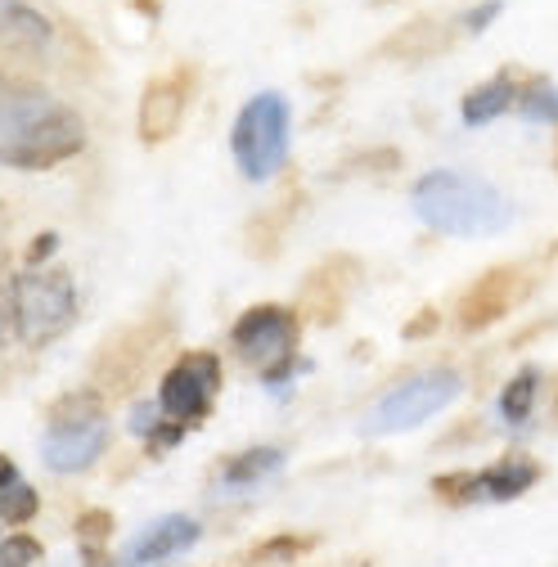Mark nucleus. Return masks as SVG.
Wrapping results in <instances>:
<instances>
[{"mask_svg":"<svg viewBox=\"0 0 558 567\" xmlns=\"http://www.w3.org/2000/svg\"><path fill=\"white\" fill-rule=\"evenodd\" d=\"M496 14H500V0H486V6H477L473 14H464V32H482Z\"/></svg>","mask_w":558,"mask_h":567,"instance_id":"23","label":"nucleus"},{"mask_svg":"<svg viewBox=\"0 0 558 567\" xmlns=\"http://www.w3.org/2000/svg\"><path fill=\"white\" fill-rule=\"evenodd\" d=\"M293 150V109L279 91H257L230 126V154L235 167L244 172V181L266 185L285 172Z\"/></svg>","mask_w":558,"mask_h":567,"instance_id":"3","label":"nucleus"},{"mask_svg":"<svg viewBox=\"0 0 558 567\" xmlns=\"http://www.w3.org/2000/svg\"><path fill=\"white\" fill-rule=\"evenodd\" d=\"M19 477H23V473H19V464H14L10 455H0V491H6L10 482H19Z\"/></svg>","mask_w":558,"mask_h":567,"instance_id":"25","label":"nucleus"},{"mask_svg":"<svg viewBox=\"0 0 558 567\" xmlns=\"http://www.w3.org/2000/svg\"><path fill=\"white\" fill-rule=\"evenodd\" d=\"M311 549L307 536H275V540H261L257 549H248L239 563L244 567H261V563H279V558H302Z\"/></svg>","mask_w":558,"mask_h":567,"instance_id":"19","label":"nucleus"},{"mask_svg":"<svg viewBox=\"0 0 558 567\" xmlns=\"http://www.w3.org/2000/svg\"><path fill=\"white\" fill-rule=\"evenodd\" d=\"M10 6H19V0H0V14H6V10H10Z\"/></svg>","mask_w":558,"mask_h":567,"instance_id":"27","label":"nucleus"},{"mask_svg":"<svg viewBox=\"0 0 558 567\" xmlns=\"http://www.w3.org/2000/svg\"><path fill=\"white\" fill-rule=\"evenodd\" d=\"M518 95H523V82L514 73H496V78H486L482 86H473L459 100V117H464V126H486V122L514 113Z\"/></svg>","mask_w":558,"mask_h":567,"instance_id":"14","label":"nucleus"},{"mask_svg":"<svg viewBox=\"0 0 558 567\" xmlns=\"http://www.w3.org/2000/svg\"><path fill=\"white\" fill-rule=\"evenodd\" d=\"M108 532H113V518L108 514H86L82 523H78V536H82V554H86V563H95L100 567V549H104V540H108Z\"/></svg>","mask_w":558,"mask_h":567,"instance_id":"20","label":"nucleus"},{"mask_svg":"<svg viewBox=\"0 0 558 567\" xmlns=\"http://www.w3.org/2000/svg\"><path fill=\"white\" fill-rule=\"evenodd\" d=\"M54 248H59V235H41V239L28 248V266H45Z\"/></svg>","mask_w":558,"mask_h":567,"instance_id":"24","label":"nucleus"},{"mask_svg":"<svg viewBox=\"0 0 558 567\" xmlns=\"http://www.w3.org/2000/svg\"><path fill=\"white\" fill-rule=\"evenodd\" d=\"M285 446H248V451H239L235 460H226L221 464V482L226 486H257V482H266V477H275L279 468H285Z\"/></svg>","mask_w":558,"mask_h":567,"instance_id":"15","label":"nucleus"},{"mask_svg":"<svg viewBox=\"0 0 558 567\" xmlns=\"http://www.w3.org/2000/svg\"><path fill=\"white\" fill-rule=\"evenodd\" d=\"M198 536H203L198 518H189V514H167V518L149 523L145 532H140V536L131 540L126 558H131L135 567H154V563H167V558H176V554L194 549V545H198Z\"/></svg>","mask_w":558,"mask_h":567,"instance_id":"12","label":"nucleus"},{"mask_svg":"<svg viewBox=\"0 0 558 567\" xmlns=\"http://www.w3.org/2000/svg\"><path fill=\"white\" fill-rule=\"evenodd\" d=\"M108 410L100 401V392H68L50 405L45 419V437H41V460L50 473H86L91 464H100V455L108 451Z\"/></svg>","mask_w":558,"mask_h":567,"instance_id":"4","label":"nucleus"},{"mask_svg":"<svg viewBox=\"0 0 558 567\" xmlns=\"http://www.w3.org/2000/svg\"><path fill=\"white\" fill-rule=\"evenodd\" d=\"M41 558V545L32 536H6L0 540V567H32Z\"/></svg>","mask_w":558,"mask_h":567,"instance_id":"21","label":"nucleus"},{"mask_svg":"<svg viewBox=\"0 0 558 567\" xmlns=\"http://www.w3.org/2000/svg\"><path fill=\"white\" fill-rule=\"evenodd\" d=\"M86 150V122L41 86L0 82V167L54 172Z\"/></svg>","mask_w":558,"mask_h":567,"instance_id":"1","label":"nucleus"},{"mask_svg":"<svg viewBox=\"0 0 558 567\" xmlns=\"http://www.w3.org/2000/svg\"><path fill=\"white\" fill-rule=\"evenodd\" d=\"M531 289V275L523 266H496V270H486L482 279H473L459 307H455V320L464 333H482V329H492L500 324Z\"/></svg>","mask_w":558,"mask_h":567,"instance_id":"10","label":"nucleus"},{"mask_svg":"<svg viewBox=\"0 0 558 567\" xmlns=\"http://www.w3.org/2000/svg\"><path fill=\"white\" fill-rule=\"evenodd\" d=\"M6 235H10V217H6V203H0V266H6Z\"/></svg>","mask_w":558,"mask_h":567,"instance_id":"26","label":"nucleus"},{"mask_svg":"<svg viewBox=\"0 0 558 567\" xmlns=\"http://www.w3.org/2000/svg\"><path fill=\"white\" fill-rule=\"evenodd\" d=\"M356 284V261L352 257H333L324 261L307 284H302V298L311 307L316 320H333L342 307H347V293H352Z\"/></svg>","mask_w":558,"mask_h":567,"instance_id":"13","label":"nucleus"},{"mask_svg":"<svg viewBox=\"0 0 558 567\" xmlns=\"http://www.w3.org/2000/svg\"><path fill=\"white\" fill-rule=\"evenodd\" d=\"M518 113H523L527 122L558 126V86H549L545 78H536L531 86H523V95H518Z\"/></svg>","mask_w":558,"mask_h":567,"instance_id":"18","label":"nucleus"},{"mask_svg":"<svg viewBox=\"0 0 558 567\" xmlns=\"http://www.w3.org/2000/svg\"><path fill=\"white\" fill-rule=\"evenodd\" d=\"M217 396H221V361H217V351H185V357L158 383L163 419H172L176 429H185V433L213 414Z\"/></svg>","mask_w":558,"mask_h":567,"instance_id":"8","label":"nucleus"},{"mask_svg":"<svg viewBox=\"0 0 558 567\" xmlns=\"http://www.w3.org/2000/svg\"><path fill=\"white\" fill-rule=\"evenodd\" d=\"M10 338H19L14 333V307H10V284L0 289V347H10Z\"/></svg>","mask_w":558,"mask_h":567,"instance_id":"22","label":"nucleus"},{"mask_svg":"<svg viewBox=\"0 0 558 567\" xmlns=\"http://www.w3.org/2000/svg\"><path fill=\"white\" fill-rule=\"evenodd\" d=\"M414 217L424 221L437 235H455V239H486V235H500L514 226L518 207L505 189H496L492 181L468 176V172H424L414 181L410 194Z\"/></svg>","mask_w":558,"mask_h":567,"instance_id":"2","label":"nucleus"},{"mask_svg":"<svg viewBox=\"0 0 558 567\" xmlns=\"http://www.w3.org/2000/svg\"><path fill=\"white\" fill-rule=\"evenodd\" d=\"M536 392H540V370H518L509 383H505V392H500V419L509 423V429H523V423L531 419V410H536Z\"/></svg>","mask_w":558,"mask_h":567,"instance_id":"16","label":"nucleus"},{"mask_svg":"<svg viewBox=\"0 0 558 567\" xmlns=\"http://www.w3.org/2000/svg\"><path fill=\"white\" fill-rule=\"evenodd\" d=\"M185 109H189V73L154 78L145 86V95H140V140H145V145L172 140L185 122Z\"/></svg>","mask_w":558,"mask_h":567,"instance_id":"11","label":"nucleus"},{"mask_svg":"<svg viewBox=\"0 0 558 567\" xmlns=\"http://www.w3.org/2000/svg\"><path fill=\"white\" fill-rule=\"evenodd\" d=\"M298 338H302V320L298 311L279 307V302H257L248 307L235 329H230V347L235 357L261 374L266 388H285L302 361H298Z\"/></svg>","mask_w":558,"mask_h":567,"instance_id":"5","label":"nucleus"},{"mask_svg":"<svg viewBox=\"0 0 558 567\" xmlns=\"http://www.w3.org/2000/svg\"><path fill=\"white\" fill-rule=\"evenodd\" d=\"M37 514H41V495H37V486H32L28 477H19V482H10L6 491H0V523L23 527V523H32Z\"/></svg>","mask_w":558,"mask_h":567,"instance_id":"17","label":"nucleus"},{"mask_svg":"<svg viewBox=\"0 0 558 567\" xmlns=\"http://www.w3.org/2000/svg\"><path fill=\"white\" fill-rule=\"evenodd\" d=\"M536 482H540V464L527 460V455H509L492 468L437 477L433 491L442 495V501H451L455 509H464V505H509V501H518V495H527Z\"/></svg>","mask_w":558,"mask_h":567,"instance_id":"9","label":"nucleus"},{"mask_svg":"<svg viewBox=\"0 0 558 567\" xmlns=\"http://www.w3.org/2000/svg\"><path fill=\"white\" fill-rule=\"evenodd\" d=\"M14 333L28 347H50L78 320V284L63 266H28L10 279Z\"/></svg>","mask_w":558,"mask_h":567,"instance_id":"6","label":"nucleus"},{"mask_svg":"<svg viewBox=\"0 0 558 567\" xmlns=\"http://www.w3.org/2000/svg\"><path fill=\"white\" fill-rule=\"evenodd\" d=\"M464 392V374L451 370V365H437V370H418L410 379H401L392 392H383L365 419H361V433L365 437H396V433H410L418 423L437 419L442 410H451Z\"/></svg>","mask_w":558,"mask_h":567,"instance_id":"7","label":"nucleus"}]
</instances>
